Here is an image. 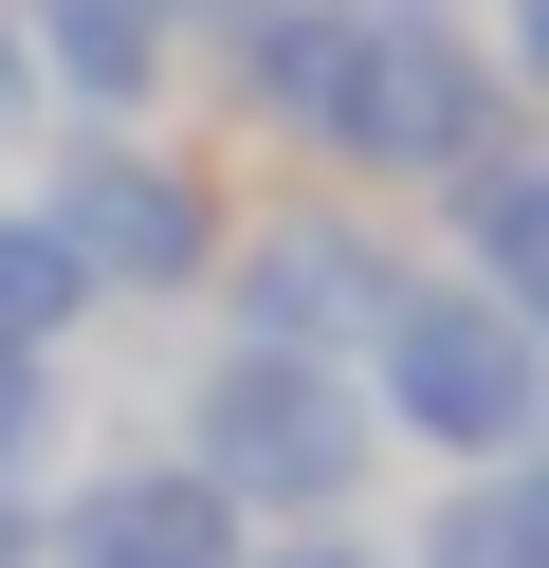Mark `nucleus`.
I'll use <instances>...</instances> for the list:
<instances>
[{"instance_id": "7", "label": "nucleus", "mask_w": 549, "mask_h": 568, "mask_svg": "<svg viewBox=\"0 0 549 568\" xmlns=\"http://www.w3.org/2000/svg\"><path fill=\"white\" fill-rule=\"evenodd\" d=\"M348 74H366V0H238V19H220V92H238V129L329 148Z\"/></svg>"}, {"instance_id": "9", "label": "nucleus", "mask_w": 549, "mask_h": 568, "mask_svg": "<svg viewBox=\"0 0 549 568\" xmlns=\"http://www.w3.org/2000/svg\"><path fill=\"white\" fill-rule=\"evenodd\" d=\"M439 202H458V275L549 331V148H495L476 184H439Z\"/></svg>"}, {"instance_id": "2", "label": "nucleus", "mask_w": 549, "mask_h": 568, "mask_svg": "<svg viewBox=\"0 0 549 568\" xmlns=\"http://www.w3.org/2000/svg\"><path fill=\"white\" fill-rule=\"evenodd\" d=\"M183 458H202L238 514L312 531L366 495V458H385V404H366V367H312V348H238L220 331V367L183 385Z\"/></svg>"}, {"instance_id": "18", "label": "nucleus", "mask_w": 549, "mask_h": 568, "mask_svg": "<svg viewBox=\"0 0 549 568\" xmlns=\"http://www.w3.org/2000/svg\"><path fill=\"white\" fill-rule=\"evenodd\" d=\"M183 19H238V0H183Z\"/></svg>"}, {"instance_id": "6", "label": "nucleus", "mask_w": 549, "mask_h": 568, "mask_svg": "<svg viewBox=\"0 0 549 568\" xmlns=\"http://www.w3.org/2000/svg\"><path fill=\"white\" fill-rule=\"evenodd\" d=\"M238 531H256V514L202 477V458H129V477H73L55 568H256Z\"/></svg>"}, {"instance_id": "4", "label": "nucleus", "mask_w": 549, "mask_h": 568, "mask_svg": "<svg viewBox=\"0 0 549 568\" xmlns=\"http://www.w3.org/2000/svg\"><path fill=\"white\" fill-rule=\"evenodd\" d=\"M403 294H421V257H403L385 221H348V202H293V221H238V239H220V331H238V348L366 367Z\"/></svg>"}, {"instance_id": "14", "label": "nucleus", "mask_w": 549, "mask_h": 568, "mask_svg": "<svg viewBox=\"0 0 549 568\" xmlns=\"http://www.w3.org/2000/svg\"><path fill=\"white\" fill-rule=\"evenodd\" d=\"M495 55H512V92H549V0H512V19H495Z\"/></svg>"}, {"instance_id": "11", "label": "nucleus", "mask_w": 549, "mask_h": 568, "mask_svg": "<svg viewBox=\"0 0 549 568\" xmlns=\"http://www.w3.org/2000/svg\"><path fill=\"white\" fill-rule=\"evenodd\" d=\"M73 312H92L73 221H55V202H0V348H37V367H55V348H73Z\"/></svg>"}, {"instance_id": "15", "label": "nucleus", "mask_w": 549, "mask_h": 568, "mask_svg": "<svg viewBox=\"0 0 549 568\" xmlns=\"http://www.w3.org/2000/svg\"><path fill=\"white\" fill-rule=\"evenodd\" d=\"M37 111V38H19V0H0V129Z\"/></svg>"}, {"instance_id": "16", "label": "nucleus", "mask_w": 549, "mask_h": 568, "mask_svg": "<svg viewBox=\"0 0 549 568\" xmlns=\"http://www.w3.org/2000/svg\"><path fill=\"white\" fill-rule=\"evenodd\" d=\"M256 568H385V550H348V531H275Z\"/></svg>"}, {"instance_id": "8", "label": "nucleus", "mask_w": 549, "mask_h": 568, "mask_svg": "<svg viewBox=\"0 0 549 568\" xmlns=\"http://www.w3.org/2000/svg\"><path fill=\"white\" fill-rule=\"evenodd\" d=\"M37 38V92H73V111H146L183 55V0H19Z\"/></svg>"}, {"instance_id": "12", "label": "nucleus", "mask_w": 549, "mask_h": 568, "mask_svg": "<svg viewBox=\"0 0 549 568\" xmlns=\"http://www.w3.org/2000/svg\"><path fill=\"white\" fill-rule=\"evenodd\" d=\"M37 440H55V367L0 348V477H37Z\"/></svg>"}, {"instance_id": "1", "label": "nucleus", "mask_w": 549, "mask_h": 568, "mask_svg": "<svg viewBox=\"0 0 549 568\" xmlns=\"http://www.w3.org/2000/svg\"><path fill=\"white\" fill-rule=\"evenodd\" d=\"M366 404H385V440H421L439 477L549 458V331L512 294H476V275H421V294L385 312V348H366Z\"/></svg>"}, {"instance_id": "17", "label": "nucleus", "mask_w": 549, "mask_h": 568, "mask_svg": "<svg viewBox=\"0 0 549 568\" xmlns=\"http://www.w3.org/2000/svg\"><path fill=\"white\" fill-rule=\"evenodd\" d=\"M366 19H458V0H366Z\"/></svg>"}, {"instance_id": "13", "label": "nucleus", "mask_w": 549, "mask_h": 568, "mask_svg": "<svg viewBox=\"0 0 549 568\" xmlns=\"http://www.w3.org/2000/svg\"><path fill=\"white\" fill-rule=\"evenodd\" d=\"M0 568H55V514H37L19 477H0Z\"/></svg>"}, {"instance_id": "5", "label": "nucleus", "mask_w": 549, "mask_h": 568, "mask_svg": "<svg viewBox=\"0 0 549 568\" xmlns=\"http://www.w3.org/2000/svg\"><path fill=\"white\" fill-rule=\"evenodd\" d=\"M55 221L73 257H92V294H220V184L183 148H129V129H92V148L55 165Z\"/></svg>"}, {"instance_id": "3", "label": "nucleus", "mask_w": 549, "mask_h": 568, "mask_svg": "<svg viewBox=\"0 0 549 568\" xmlns=\"http://www.w3.org/2000/svg\"><path fill=\"white\" fill-rule=\"evenodd\" d=\"M512 148V55L458 38V19H366V74L329 111V165L366 184H476Z\"/></svg>"}, {"instance_id": "10", "label": "nucleus", "mask_w": 549, "mask_h": 568, "mask_svg": "<svg viewBox=\"0 0 549 568\" xmlns=\"http://www.w3.org/2000/svg\"><path fill=\"white\" fill-rule=\"evenodd\" d=\"M403 568H549V458H495V477H458L421 514V550Z\"/></svg>"}]
</instances>
